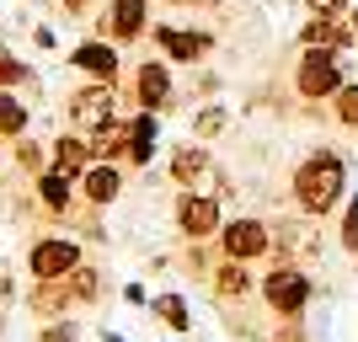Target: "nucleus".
<instances>
[{
    "label": "nucleus",
    "mask_w": 358,
    "mask_h": 342,
    "mask_svg": "<svg viewBox=\"0 0 358 342\" xmlns=\"http://www.w3.org/2000/svg\"><path fill=\"white\" fill-rule=\"evenodd\" d=\"M59 283H64V294H70V305H91V299L102 294V278H96V268H86V262H80L70 278H59Z\"/></svg>",
    "instance_id": "nucleus-22"
},
{
    "label": "nucleus",
    "mask_w": 358,
    "mask_h": 342,
    "mask_svg": "<svg viewBox=\"0 0 358 342\" xmlns=\"http://www.w3.org/2000/svg\"><path fill=\"white\" fill-rule=\"evenodd\" d=\"M102 342H123V337H118V332H102Z\"/></svg>",
    "instance_id": "nucleus-35"
},
{
    "label": "nucleus",
    "mask_w": 358,
    "mask_h": 342,
    "mask_svg": "<svg viewBox=\"0 0 358 342\" xmlns=\"http://www.w3.org/2000/svg\"><path fill=\"white\" fill-rule=\"evenodd\" d=\"M289 198L305 220H327L331 208L348 198V161L337 150H310L305 161L294 166V177H289Z\"/></svg>",
    "instance_id": "nucleus-1"
},
{
    "label": "nucleus",
    "mask_w": 358,
    "mask_h": 342,
    "mask_svg": "<svg viewBox=\"0 0 358 342\" xmlns=\"http://www.w3.org/2000/svg\"><path fill=\"white\" fill-rule=\"evenodd\" d=\"M123 299H129V305H139V311H145V305H150L145 283H123Z\"/></svg>",
    "instance_id": "nucleus-30"
},
{
    "label": "nucleus",
    "mask_w": 358,
    "mask_h": 342,
    "mask_svg": "<svg viewBox=\"0 0 358 342\" xmlns=\"http://www.w3.org/2000/svg\"><path fill=\"white\" fill-rule=\"evenodd\" d=\"M171 220H177V236L187 241V246H198V241H214L220 236V198L214 193H177V208H171Z\"/></svg>",
    "instance_id": "nucleus-7"
},
{
    "label": "nucleus",
    "mask_w": 358,
    "mask_h": 342,
    "mask_svg": "<svg viewBox=\"0 0 358 342\" xmlns=\"http://www.w3.org/2000/svg\"><path fill=\"white\" fill-rule=\"evenodd\" d=\"M348 27L358 32V0H353V6H348Z\"/></svg>",
    "instance_id": "nucleus-33"
},
{
    "label": "nucleus",
    "mask_w": 358,
    "mask_h": 342,
    "mask_svg": "<svg viewBox=\"0 0 358 342\" xmlns=\"http://www.w3.org/2000/svg\"><path fill=\"white\" fill-rule=\"evenodd\" d=\"M224 262H257V257H273V225L257 220V214H236V220L220 225L214 236Z\"/></svg>",
    "instance_id": "nucleus-4"
},
{
    "label": "nucleus",
    "mask_w": 358,
    "mask_h": 342,
    "mask_svg": "<svg viewBox=\"0 0 358 342\" xmlns=\"http://www.w3.org/2000/svg\"><path fill=\"white\" fill-rule=\"evenodd\" d=\"M80 262H86V252H80V241H70V236H38L27 246L32 283H59V278H70Z\"/></svg>",
    "instance_id": "nucleus-5"
},
{
    "label": "nucleus",
    "mask_w": 358,
    "mask_h": 342,
    "mask_svg": "<svg viewBox=\"0 0 358 342\" xmlns=\"http://www.w3.org/2000/svg\"><path fill=\"white\" fill-rule=\"evenodd\" d=\"M209 283H214V294L220 299H246L257 289V278H252V268H246V262H214V273H209Z\"/></svg>",
    "instance_id": "nucleus-19"
},
{
    "label": "nucleus",
    "mask_w": 358,
    "mask_h": 342,
    "mask_svg": "<svg viewBox=\"0 0 358 342\" xmlns=\"http://www.w3.org/2000/svg\"><path fill=\"white\" fill-rule=\"evenodd\" d=\"M150 38H155V48L166 54V64H203L214 54V32L209 27H171V22H155Z\"/></svg>",
    "instance_id": "nucleus-8"
},
{
    "label": "nucleus",
    "mask_w": 358,
    "mask_h": 342,
    "mask_svg": "<svg viewBox=\"0 0 358 342\" xmlns=\"http://www.w3.org/2000/svg\"><path fill=\"white\" fill-rule=\"evenodd\" d=\"M353 0H305V16H348Z\"/></svg>",
    "instance_id": "nucleus-29"
},
{
    "label": "nucleus",
    "mask_w": 358,
    "mask_h": 342,
    "mask_svg": "<svg viewBox=\"0 0 358 342\" xmlns=\"http://www.w3.org/2000/svg\"><path fill=\"white\" fill-rule=\"evenodd\" d=\"M299 48H337V54H353L358 48V32L348 27V16H305V27H299L294 38Z\"/></svg>",
    "instance_id": "nucleus-12"
},
{
    "label": "nucleus",
    "mask_w": 358,
    "mask_h": 342,
    "mask_svg": "<svg viewBox=\"0 0 358 342\" xmlns=\"http://www.w3.org/2000/svg\"><path fill=\"white\" fill-rule=\"evenodd\" d=\"M155 321H166L171 332H193V311H187V299L182 294H150V305H145Z\"/></svg>",
    "instance_id": "nucleus-20"
},
{
    "label": "nucleus",
    "mask_w": 358,
    "mask_h": 342,
    "mask_svg": "<svg viewBox=\"0 0 358 342\" xmlns=\"http://www.w3.org/2000/svg\"><path fill=\"white\" fill-rule=\"evenodd\" d=\"M224 129H230V113H224L220 102H209V107L193 118V139H198V145H203V139H214V134H224Z\"/></svg>",
    "instance_id": "nucleus-24"
},
{
    "label": "nucleus",
    "mask_w": 358,
    "mask_h": 342,
    "mask_svg": "<svg viewBox=\"0 0 358 342\" xmlns=\"http://www.w3.org/2000/svg\"><path fill=\"white\" fill-rule=\"evenodd\" d=\"M80 198H86L91 208H107V204H118V193H123V166H113V161H91L86 171H80Z\"/></svg>",
    "instance_id": "nucleus-14"
},
{
    "label": "nucleus",
    "mask_w": 358,
    "mask_h": 342,
    "mask_svg": "<svg viewBox=\"0 0 358 342\" xmlns=\"http://www.w3.org/2000/svg\"><path fill=\"white\" fill-rule=\"evenodd\" d=\"M32 182H38V204H43L48 214H59V220H64V214H70V204H75V177L48 166V171H38Z\"/></svg>",
    "instance_id": "nucleus-16"
},
{
    "label": "nucleus",
    "mask_w": 358,
    "mask_h": 342,
    "mask_svg": "<svg viewBox=\"0 0 358 342\" xmlns=\"http://www.w3.org/2000/svg\"><path fill=\"white\" fill-rule=\"evenodd\" d=\"M32 43L38 48H59V38H54V27H32Z\"/></svg>",
    "instance_id": "nucleus-31"
},
{
    "label": "nucleus",
    "mask_w": 358,
    "mask_h": 342,
    "mask_svg": "<svg viewBox=\"0 0 358 342\" xmlns=\"http://www.w3.org/2000/svg\"><path fill=\"white\" fill-rule=\"evenodd\" d=\"M70 64L80 75H91V80H107V86H118V70H123L118 43H107V38H86V43H75L70 48Z\"/></svg>",
    "instance_id": "nucleus-13"
},
{
    "label": "nucleus",
    "mask_w": 358,
    "mask_h": 342,
    "mask_svg": "<svg viewBox=\"0 0 358 342\" xmlns=\"http://www.w3.org/2000/svg\"><path fill=\"white\" fill-rule=\"evenodd\" d=\"M348 86V64L337 48H299L294 59V97L299 102H331L337 91Z\"/></svg>",
    "instance_id": "nucleus-3"
},
{
    "label": "nucleus",
    "mask_w": 358,
    "mask_h": 342,
    "mask_svg": "<svg viewBox=\"0 0 358 342\" xmlns=\"http://www.w3.org/2000/svg\"><path fill=\"white\" fill-rule=\"evenodd\" d=\"M166 177L177 182V193H203V182H214L220 171H214L209 145L187 139V145H177V150H171V161H166Z\"/></svg>",
    "instance_id": "nucleus-10"
},
{
    "label": "nucleus",
    "mask_w": 358,
    "mask_h": 342,
    "mask_svg": "<svg viewBox=\"0 0 358 342\" xmlns=\"http://www.w3.org/2000/svg\"><path fill=\"white\" fill-rule=\"evenodd\" d=\"M331 118L343 123L348 134H358V80H348V86L331 97Z\"/></svg>",
    "instance_id": "nucleus-23"
},
{
    "label": "nucleus",
    "mask_w": 358,
    "mask_h": 342,
    "mask_svg": "<svg viewBox=\"0 0 358 342\" xmlns=\"http://www.w3.org/2000/svg\"><path fill=\"white\" fill-rule=\"evenodd\" d=\"M257 294H262V305H268L278 321H299L315 299V283L299 262H273L268 278H257Z\"/></svg>",
    "instance_id": "nucleus-2"
},
{
    "label": "nucleus",
    "mask_w": 358,
    "mask_h": 342,
    "mask_svg": "<svg viewBox=\"0 0 358 342\" xmlns=\"http://www.w3.org/2000/svg\"><path fill=\"white\" fill-rule=\"evenodd\" d=\"M155 145H161V113H134L129 118V161L123 166H139L145 171L155 161Z\"/></svg>",
    "instance_id": "nucleus-15"
},
{
    "label": "nucleus",
    "mask_w": 358,
    "mask_h": 342,
    "mask_svg": "<svg viewBox=\"0 0 358 342\" xmlns=\"http://www.w3.org/2000/svg\"><path fill=\"white\" fill-rule=\"evenodd\" d=\"M38 342H75V321H64V315H59V321H48V327L38 332Z\"/></svg>",
    "instance_id": "nucleus-28"
},
{
    "label": "nucleus",
    "mask_w": 358,
    "mask_h": 342,
    "mask_svg": "<svg viewBox=\"0 0 358 342\" xmlns=\"http://www.w3.org/2000/svg\"><path fill=\"white\" fill-rule=\"evenodd\" d=\"M64 113H70V123L80 129V134H91V129H102V123L118 118V86H107V80H86V86L70 91Z\"/></svg>",
    "instance_id": "nucleus-6"
},
{
    "label": "nucleus",
    "mask_w": 358,
    "mask_h": 342,
    "mask_svg": "<svg viewBox=\"0 0 358 342\" xmlns=\"http://www.w3.org/2000/svg\"><path fill=\"white\" fill-rule=\"evenodd\" d=\"M27 102L16 97V91H0V139H22L27 134Z\"/></svg>",
    "instance_id": "nucleus-21"
},
{
    "label": "nucleus",
    "mask_w": 358,
    "mask_h": 342,
    "mask_svg": "<svg viewBox=\"0 0 358 342\" xmlns=\"http://www.w3.org/2000/svg\"><path fill=\"white\" fill-rule=\"evenodd\" d=\"M134 102H139V113H166V107L177 102L171 64H166V59H145L134 70Z\"/></svg>",
    "instance_id": "nucleus-11"
},
{
    "label": "nucleus",
    "mask_w": 358,
    "mask_h": 342,
    "mask_svg": "<svg viewBox=\"0 0 358 342\" xmlns=\"http://www.w3.org/2000/svg\"><path fill=\"white\" fill-rule=\"evenodd\" d=\"M337 246L358 262V198H343V225H337Z\"/></svg>",
    "instance_id": "nucleus-25"
},
{
    "label": "nucleus",
    "mask_w": 358,
    "mask_h": 342,
    "mask_svg": "<svg viewBox=\"0 0 358 342\" xmlns=\"http://www.w3.org/2000/svg\"><path fill=\"white\" fill-rule=\"evenodd\" d=\"M32 75H27V64L16 59V54H0V91H16V86H27Z\"/></svg>",
    "instance_id": "nucleus-27"
},
{
    "label": "nucleus",
    "mask_w": 358,
    "mask_h": 342,
    "mask_svg": "<svg viewBox=\"0 0 358 342\" xmlns=\"http://www.w3.org/2000/svg\"><path fill=\"white\" fill-rule=\"evenodd\" d=\"M86 139H91V161H113V166L129 161V123H123V118L102 123V129H91Z\"/></svg>",
    "instance_id": "nucleus-18"
},
{
    "label": "nucleus",
    "mask_w": 358,
    "mask_h": 342,
    "mask_svg": "<svg viewBox=\"0 0 358 342\" xmlns=\"http://www.w3.org/2000/svg\"><path fill=\"white\" fill-rule=\"evenodd\" d=\"M59 6H64V16H86L91 0H59Z\"/></svg>",
    "instance_id": "nucleus-32"
},
{
    "label": "nucleus",
    "mask_w": 358,
    "mask_h": 342,
    "mask_svg": "<svg viewBox=\"0 0 358 342\" xmlns=\"http://www.w3.org/2000/svg\"><path fill=\"white\" fill-rule=\"evenodd\" d=\"M166 6H198V0H166ZM203 6H220V0H203Z\"/></svg>",
    "instance_id": "nucleus-34"
},
{
    "label": "nucleus",
    "mask_w": 358,
    "mask_h": 342,
    "mask_svg": "<svg viewBox=\"0 0 358 342\" xmlns=\"http://www.w3.org/2000/svg\"><path fill=\"white\" fill-rule=\"evenodd\" d=\"M16 166H22V171H32V177H38V171H48V155H43V145H32L27 134L16 139Z\"/></svg>",
    "instance_id": "nucleus-26"
},
{
    "label": "nucleus",
    "mask_w": 358,
    "mask_h": 342,
    "mask_svg": "<svg viewBox=\"0 0 358 342\" xmlns=\"http://www.w3.org/2000/svg\"><path fill=\"white\" fill-rule=\"evenodd\" d=\"M150 32V0H107L102 22H96V38H107V43H139Z\"/></svg>",
    "instance_id": "nucleus-9"
},
{
    "label": "nucleus",
    "mask_w": 358,
    "mask_h": 342,
    "mask_svg": "<svg viewBox=\"0 0 358 342\" xmlns=\"http://www.w3.org/2000/svg\"><path fill=\"white\" fill-rule=\"evenodd\" d=\"M48 166H54V171H70V177L80 182V171L91 166V139L86 134H59L48 145Z\"/></svg>",
    "instance_id": "nucleus-17"
}]
</instances>
